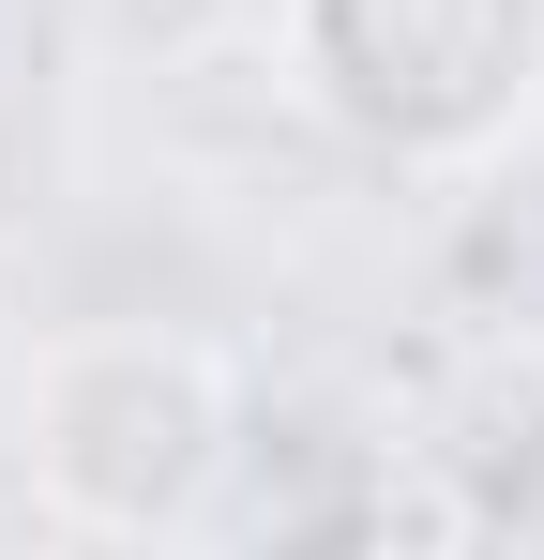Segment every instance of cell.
I'll use <instances>...</instances> for the list:
<instances>
[{"label": "cell", "instance_id": "1", "mask_svg": "<svg viewBox=\"0 0 544 560\" xmlns=\"http://www.w3.org/2000/svg\"><path fill=\"white\" fill-rule=\"evenodd\" d=\"M15 469H31V515L46 530L167 546L243 469V378H227V349L152 334V318L46 334L31 378H15Z\"/></svg>", "mask_w": 544, "mask_h": 560}, {"label": "cell", "instance_id": "2", "mask_svg": "<svg viewBox=\"0 0 544 560\" xmlns=\"http://www.w3.org/2000/svg\"><path fill=\"white\" fill-rule=\"evenodd\" d=\"M287 92L409 183H469L544 137V0H272Z\"/></svg>", "mask_w": 544, "mask_h": 560}, {"label": "cell", "instance_id": "3", "mask_svg": "<svg viewBox=\"0 0 544 560\" xmlns=\"http://www.w3.org/2000/svg\"><path fill=\"white\" fill-rule=\"evenodd\" d=\"M91 61H121V77H197V61H227V46H258L272 0H76Z\"/></svg>", "mask_w": 544, "mask_h": 560}]
</instances>
